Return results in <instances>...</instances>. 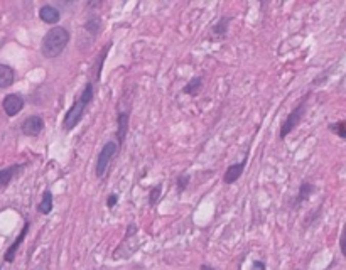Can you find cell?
<instances>
[{
  "label": "cell",
  "mask_w": 346,
  "mask_h": 270,
  "mask_svg": "<svg viewBox=\"0 0 346 270\" xmlns=\"http://www.w3.org/2000/svg\"><path fill=\"white\" fill-rule=\"evenodd\" d=\"M93 96H95V83L86 81L82 93L78 95V98L73 101V105L69 107V110L65 113V118H63V125H61L63 130L71 132L79 122H82L86 108H88L90 103L93 101Z\"/></svg>",
  "instance_id": "1"
},
{
  "label": "cell",
  "mask_w": 346,
  "mask_h": 270,
  "mask_svg": "<svg viewBox=\"0 0 346 270\" xmlns=\"http://www.w3.org/2000/svg\"><path fill=\"white\" fill-rule=\"evenodd\" d=\"M69 41H71V34L66 27L56 26L51 27L46 36L43 37V44H41V54L48 59H54V57H59L65 49L68 48Z\"/></svg>",
  "instance_id": "2"
},
{
  "label": "cell",
  "mask_w": 346,
  "mask_h": 270,
  "mask_svg": "<svg viewBox=\"0 0 346 270\" xmlns=\"http://www.w3.org/2000/svg\"><path fill=\"white\" fill-rule=\"evenodd\" d=\"M311 93H306L301 100H299V103L296 107H294V110L287 115V118L282 122V127L279 130V139L284 140L287 135L291 134V132H294V129L297 127L299 123L302 122L304 115H306V108H308V100H309Z\"/></svg>",
  "instance_id": "3"
},
{
  "label": "cell",
  "mask_w": 346,
  "mask_h": 270,
  "mask_svg": "<svg viewBox=\"0 0 346 270\" xmlns=\"http://www.w3.org/2000/svg\"><path fill=\"white\" fill-rule=\"evenodd\" d=\"M118 149H120L118 143L113 142V140L107 142L105 146L101 147V151H100V154H98V157H96V165H95V172H96L98 179H103V177L107 176L108 165H110L112 159L117 156Z\"/></svg>",
  "instance_id": "4"
},
{
  "label": "cell",
  "mask_w": 346,
  "mask_h": 270,
  "mask_svg": "<svg viewBox=\"0 0 346 270\" xmlns=\"http://www.w3.org/2000/svg\"><path fill=\"white\" fill-rule=\"evenodd\" d=\"M24 96L19 95V93H10V95H5L4 100H2V108L7 117H17L22 108H24Z\"/></svg>",
  "instance_id": "5"
},
{
  "label": "cell",
  "mask_w": 346,
  "mask_h": 270,
  "mask_svg": "<svg viewBox=\"0 0 346 270\" xmlns=\"http://www.w3.org/2000/svg\"><path fill=\"white\" fill-rule=\"evenodd\" d=\"M43 130H44V118L39 117V115H29L21 125V132L26 137H37Z\"/></svg>",
  "instance_id": "6"
},
{
  "label": "cell",
  "mask_w": 346,
  "mask_h": 270,
  "mask_svg": "<svg viewBox=\"0 0 346 270\" xmlns=\"http://www.w3.org/2000/svg\"><path fill=\"white\" fill-rule=\"evenodd\" d=\"M130 129V110L125 112H118L117 115V132H115V137L118 140V147L124 146V142L127 139V134H129Z\"/></svg>",
  "instance_id": "7"
},
{
  "label": "cell",
  "mask_w": 346,
  "mask_h": 270,
  "mask_svg": "<svg viewBox=\"0 0 346 270\" xmlns=\"http://www.w3.org/2000/svg\"><path fill=\"white\" fill-rule=\"evenodd\" d=\"M29 228H31V223H29V221H26V223H24V226H22V230H21V233L17 235V238H15L14 242H12V245H10L9 248H7V252H5V255H4V260L7 262V263H12V262L15 260L17 250L21 248L22 242H24V240H26L27 233H29Z\"/></svg>",
  "instance_id": "8"
},
{
  "label": "cell",
  "mask_w": 346,
  "mask_h": 270,
  "mask_svg": "<svg viewBox=\"0 0 346 270\" xmlns=\"http://www.w3.org/2000/svg\"><path fill=\"white\" fill-rule=\"evenodd\" d=\"M27 162H22V164H14L10 165V168H5V169H0V189H5L10 182H12L14 177H17L21 174L22 171L26 169Z\"/></svg>",
  "instance_id": "9"
},
{
  "label": "cell",
  "mask_w": 346,
  "mask_h": 270,
  "mask_svg": "<svg viewBox=\"0 0 346 270\" xmlns=\"http://www.w3.org/2000/svg\"><path fill=\"white\" fill-rule=\"evenodd\" d=\"M247 168V157L241 160V162H236V164H230L227 171H225V176H223V181L225 184H233L240 179V176L243 174V171Z\"/></svg>",
  "instance_id": "10"
},
{
  "label": "cell",
  "mask_w": 346,
  "mask_h": 270,
  "mask_svg": "<svg viewBox=\"0 0 346 270\" xmlns=\"http://www.w3.org/2000/svg\"><path fill=\"white\" fill-rule=\"evenodd\" d=\"M39 19H41L44 24L56 26L57 22L61 20V12L54 7V5L46 4V5H43L41 9H39Z\"/></svg>",
  "instance_id": "11"
},
{
  "label": "cell",
  "mask_w": 346,
  "mask_h": 270,
  "mask_svg": "<svg viewBox=\"0 0 346 270\" xmlns=\"http://www.w3.org/2000/svg\"><path fill=\"white\" fill-rule=\"evenodd\" d=\"M233 19L232 17H227V15H221L220 19H218V22L215 26L211 27V34H213V37L215 39H225L227 37V34H228V27H230V22H232Z\"/></svg>",
  "instance_id": "12"
},
{
  "label": "cell",
  "mask_w": 346,
  "mask_h": 270,
  "mask_svg": "<svg viewBox=\"0 0 346 270\" xmlns=\"http://www.w3.org/2000/svg\"><path fill=\"white\" fill-rule=\"evenodd\" d=\"M15 81V70L9 65H2L0 63V88L5 90L9 86H12Z\"/></svg>",
  "instance_id": "13"
},
{
  "label": "cell",
  "mask_w": 346,
  "mask_h": 270,
  "mask_svg": "<svg viewBox=\"0 0 346 270\" xmlns=\"http://www.w3.org/2000/svg\"><path fill=\"white\" fill-rule=\"evenodd\" d=\"M316 193V186L311 184V182H302L301 186H299V193H297V198H296V208L297 206H301L302 203H306L313 194Z\"/></svg>",
  "instance_id": "14"
},
{
  "label": "cell",
  "mask_w": 346,
  "mask_h": 270,
  "mask_svg": "<svg viewBox=\"0 0 346 270\" xmlns=\"http://www.w3.org/2000/svg\"><path fill=\"white\" fill-rule=\"evenodd\" d=\"M85 31L90 34L91 39H95L98 34L101 32V19L98 15H91L88 20L85 22Z\"/></svg>",
  "instance_id": "15"
},
{
  "label": "cell",
  "mask_w": 346,
  "mask_h": 270,
  "mask_svg": "<svg viewBox=\"0 0 346 270\" xmlns=\"http://www.w3.org/2000/svg\"><path fill=\"white\" fill-rule=\"evenodd\" d=\"M53 193L49 191V189H46L43 193V198H41V203L37 204V213L41 215H49L51 211H53Z\"/></svg>",
  "instance_id": "16"
},
{
  "label": "cell",
  "mask_w": 346,
  "mask_h": 270,
  "mask_svg": "<svg viewBox=\"0 0 346 270\" xmlns=\"http://www.w3.org/2000/svg\"><path fill=\"white\" fill-rule=\"evenodd\" d=\"M201 86H203V78H201V76H194V78L191 79V81H188V85L182 88V93L191 95V96H196V95L199 93Z\"/></svg>",
  "instance_id": "17"
},
{
  "label": "cell",
  "mask_w": 346,
  "mask_h": 270,
  "mask_svg": "<svg viewBox=\"0 0 346 270\" xmlns=\"http://www.w3.org/2000/svg\"><path fill=\"white\" fill-rule=\"evenodd\" d=\"M112 48V43H108L107 44V48H103L101 51H100V56H98V59H96V79H100V76H101V70H103V61L107 59V54H108V49Z\"/></svg>",
  "instance_id": "18"
},
{
  "label": "cell",
  "mask_w": 346,
  "mask_h": 270,
  "mask_svg": "<svg viewBox=\"0 0 346 270\" xmlns=\"http://www.w3.org/2000/svg\"><path fill=\"white\" fill-rule=\"evenodd\" d=\"M331 132H334L338 137H341V139H346V120H339V122H334L331 123L330 127Z\"/></svg>",
  "instance_id": "19"
},
{
  "label": "cell",
  "mask_w": 346,
  "mask_h": 270,
  "mask_svg": "<svg viewBox=\"0 0 346 270\" xmlns=\"http://www.w3.org/2000/svg\"><path fill=\"white\" fill-rule=\"evenodd\" d=\"M160 194H162V184L154 186V188L151 189V191H149V204H151V206L157 204V201H159V198H160Z\"/></svg>",
  "instance_id": "20"
},
{
  "label": "cell",
  "mask_w": 346,
  "mask_h": 270,
  "mask_svg": "<svg viewBox=\"0 0 346 270\" xmlns=\"http://www.w3.org/2000/svg\"><path fill=\"white\" fill-rule=\"evenodd\" d=\"M189 181H191V177H189L188 174H179L177 176V179H176V186H177V193H184L186 191V188H188V184H189Z\"/></svg>",
  "instance_id": "21"
},
{
  "label": "cell",
  "mask_w": 346,
  "mask_h": 270,
  "mask_svg": "<svg viewBox=\"0 0 346 270\" xmlns=\"http://www.w3.org/2000/svg\"><path fill=\"white\" fill-rule=\"evenodd\" d=\"M339 250H341L343 257L346 258V223L341 230V237H339Z\"/></svg>",
  "instance_id": "22"
},
{
  "label": "cell",
  "mask_w": 346,
  "mask_h": 270,
  "mask_svg": "<svg viewBox=\"0 0 346 270\" xmlns=\"http://www.w3.org/2000/svg\"><path fill=\"white\" fill-rule=\"evenodd\" d=\"M117 203H118V194L112 193L110 196H108V199H107V208H108V210H112Z\"/></svg>",
  "instance_id": "23"
},
{
  "label": "cell",
  "mask_w": 346,
  "mask_h": 270,
  "mask_svg": "<svg viewBox=\"0 0 346 270\" xmlns=\"http://www.w3.org/2000/svg\"><path fill=\"white\" fill-rule=\"evenodd\" d=\"M252 270H265V263L255 260V262H253V265H252Z\"/></svg>",
  "instance_id": "24"
},
{
  "label": "cell",
  "mask_w": 346,
  "mask_h": 270,
  "mask_svg": "<svg viewBox=\"0 0 346 270\" xmlns=\"http://www.w3.org/2000/svg\"><path fill=\"white\" fill-rule=\"evenodd\" d=\"M199 270H215V268L210 267V265H201V267H199Z\"/></svg>",
  "instance_id": "25"
},
{
  "label": "cell",
  "mask_w": 346,
  "mask_h": 270,
  "mask_svg": "<svg viewBox=\"0 0 346 270\" xmlns=\"http://www.w3.org/2000/svg\"><path fill=\"white\" fill-rule=\"evenodd\" d=\"M0 270H4V268H0Z\"/></svg>",
  "instance_id": "26"
}]
</instances>
